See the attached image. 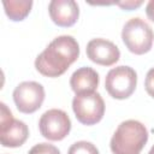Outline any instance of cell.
<instances>
[{
  "instance_id": "9c48e42d",
  "label": "cell",
  "mask_w": 154,
  "mask_h": 154,
  "mask_svg": "<svg viewBox=\"0 0 154 154\" xmlns=\"http://www.w3.org/2000/svg\"><path fill=\"white\" fill-rule=\"evenodd\" d=\"M87 57L95 64L102 66H111L116 64L120 58L119 48L111 41L106 38H93L88 42Z\"/></svg>"
},
{
  "instance_id": "8992f818",
  "label": "cell",
  "mask_w": 154,
  "mask_h": 154,
  "mask_svg": "<svg viewBox=\"0 0 154 154\" xmlns=\"http://www.w3.org/2000/svg\"><path fill=\"white\" fill-rule=\"evenodd\" d=\"M1 116H0V142L4 147L16 148L28 140L29 129L28 125L18 119H14L7 106L1 102Z\"/></svg>"
},
{
  "instance_id": "2e32d148",
  "label": "cell",
  "mask_w": 154,
  "mask_h": 154,
  "mask_svg": "<svg viewBox=\"0 0 154 154\" xmlns=\"http://www.w3.org/2000/svg\"><path fill=\"white\" fill-rule=\"evenodd\" d=\"M142 4H143L142 1H123V2H117V5L119 7H122L123 10H126V11L135 10V8L140 7Z\"/></svg>"
},
{
  "instance_id": "ac0fdd59",
  "label": "cell",
  "mask_w": 154,
  "mask_h": 154,
  "mask_svg": "<svg viewBox=\"0 0 154 154\" xmlns=\"http://www.w3.org/2000/svg\"><path fill=\"white\" fill-rule=\"evenodd\" d=\"M148 154H154V146L150 148V150H149V153H148Z\"/></svg>"
},
{
  "instance_id": "3957f363",
  "label": "cell",
  "mask_w": 154,
  "mask_h": 154,
  "mask_svg": "<svg viewBox=\"0 0 154 154\" xmlns=\"http://www.w3.org/2000/svg\"><path fill=\"white\" fill-rule=\"evenodd\" d=\"M122 40L131 53L142 55L152 49L154 32L147 22L140 17H134L125 23L122 30Z\"/></svg>"
},
{
  "instance_id": "4fadbf2b",
  "label": "cell",
  "mask_w": 154,
  "mask_h": 154,
  "mask_svg": "<svg viewBox=\"0 0 154 154\" xmlns=\"http://www.w3.org/2000/svg\"><path fill=\"white\" fill-rule=\"evenodd\" d=\"M67 154H99V150L91 142L78 141L69 148Z\"/></svg>"
},
{
  "instance_id": "8fae6325",
  "label": "cell",
  "mask_w": 154,
  "mask_h": 154,
  "mask_svg": "<svg viewBox=\"0 0 154 154\" xmlns=\"http://www.w3.org/2000/svg\"><path fill=\"white\" fill-rule=\"evenodd\" d=\"M97 85H99V75L94 69L88 66L77 69L70 78V87L76 95L95 91Z\"/></svg>"
},
{
  "instance_id": "e0dca14e",
  "label": "cell",
  "mask_w": 154,
  "mask_h": 154,
  "mask_svg": "<svg viewBox=\"0 0 154 154\" xmlns=\"http://www.w3.org/2000/svg\"><path fill=\"white\" fill-rule=\"evenodd\" d=\"M146 14H147V17L152 22H154V0H150L147 4V6H146Z\"/></svg>"
},
{
  "instance_id": "7a4b0ae2",
  "label": "cell",
  "mask_w": 154,
  "mask_h": 154,
  "mask_svg": "<svg viewBox=\"0 0 154 154\" xmlns=\"http://www.w3.org/2000/svg\"><path fill=\"white\" fill-rule=\"evenodd\" d=\"M148 141V130L138 120L122 122L114 131L109 147L113 154H140Z\"/></svg>"
},
{
  "instance_id": "5bb4252c",
  "label": "cell",
  "mask_w": 154,
  "mask_h": 154,
  "mask_svg": "<svg viewBox=\"0 0 154 154\" xmlns=\"http://www.w3.org/2000/svg\"><path fill=\"white\" fill-rule=\"evenodd\" d=\"M28 154H60V150L49 143H38L35 144Z\"/></svg>"
},
{
  "instance_id": "ba28073f",
  "label": "cell",
  "mask_w": 154,
  "mask_h": 154,
  "mask_svg": "<svg viewBox=\"0 0 154 154\" xmlns=\"http://www.w3.org/2000/svg\"><path fill=\"white\" fill-rule=\"evenodd\" d=\"M45 100V88L42 84L28 81L19 83L13 90V101L16 107L22 113H34L43 103Z\"/></svg>"
},
{
  "instance_id": "7c38bea8",
  "label": "cell",
  "mask_w": 154,
  "mask_h": 154,
  "mask_svg": "<svg viewBox=\"0 0 154 154\" xmlns=\"http://www.w3.org/2000/svg\"><path fill=\"white\" fill-rule=\"evenodd\" d=\"M6 16L13 20L19 22L23 20L29 13L32 7L31 0H5L2 1Z\"/></svg>"
},
{
  "instance_id": "30bf717a",
  "label": "cell",
  "mask_w": 154,
  "mask_h": 154,
  "mask_svg": "<svg viewBox=\"0 0 154 154\" xmlns=\"http://www.w3.org/2000/svg\"><path fill=\"white\" fill-rule=\"evenodd\" d=\"M48 12L53 23L63 28L72 26L79 17V7L73 0H52Z\"/></svg>"
},
{
  "instance_id": "277c9868",
  "label": "cell",
  "mask_w": 154,
  "mask_h": 154,
  "mask_svg": "<svg viewBox=\"0 0 154 154\" xmlns=\"http://www.w3.org/2000/svg\"><path fill=\"white\" fill-rule=\"evenodd\" d=\"M137 85V73L130 66H117L108 71L105 79L107 93L118 100L128 99L132 95Z\"/></svg>"
},
{
  "instance_id": "6da1fadb",
  "label": "cell",
  "mask_w": 154,
  "mask_h": 154,
  "mask_svg": "<svg viewBox=\"0 0 154 154\" xmlns=\"http://www.w3.org/2000/svg\"><path fill=\"white\" fill-rule=\"evenodd\" d=\"M79 57L78 42L70 35L55 37L35 60L36 70L47 77H59Z\"/></svg>"
},
{
  "instance_id": "9a60e30c",
  "label": "cell",
  "mask_w": 154,
  "mask_h": 154,
  "mask_svg": "<svg viewBox=\"0 0 154 154\" xmlns=\"http://www.w3.org/2000/svg\"><path fill=\"white\" fill-rule=\"evenodd\" d=\"M144 88L148 95L154 99V67H152L147 72V76L144 79Z\"/></svg>"
},
{
  "instance_id": "52a82bcc",
  "label": "cell",
  "mask_w": 154,
  "mask_h": 154,
  "mask_svg": "<svg viewBox=\"0 0 154 154\" xmlns=\"http://www.w3.org/2000/svg\"><path fill=\"white\" fill-rule=\"evenodd\" d=\"M38 129L45 138L49 141H61L71 130V120L63 109L52 108L41 116Z\"/></svg>"
},
{
  "instance_id": "5b68a950",
  "label": "cell",
  "mask_w": 154,
  "mask_h": 154,
  "mask_svg": "<svg viewBox=\"0 0 154 154\" xmlns=\"http://www.w3.org/2000/svg\"><path fill=\"white\" fill-rule=\"evenodd\" d=\"M72 109L79 123L83 125H94L105 114V102L96 91L77 94L72 100Z\"/></svg>"
}]
</instances>
